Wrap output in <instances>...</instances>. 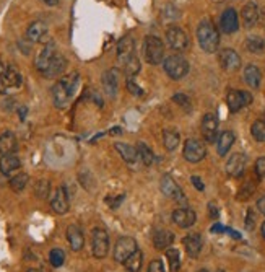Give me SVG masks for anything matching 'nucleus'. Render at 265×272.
<instances>
[{
  "instance_id": "f257e3e1",
  "label": "nucleus",
  "mask_w": 265,
  "mask_h": 272,
  "mask_svg": "<svg viewBox=\"0 0 265 272\" xmlns=\"http://www.w3.org/2000/svg\"><path fill=\"white\" fill-rule=\"evenodd\" d=\"M80 85V75L77 72L67 73V75H62L61 80L55 81V85L52 87V100L57 108H67L73 95L77 93Z\"/></svg>"
},
{
  "instance_id": "f03ea898",
  "label": "nucleus",
  "mask_w": 265,
  "mask_h": 272,
  "mask_svg": "<svg viewBox=\"0 0 265 272\" xmlns=\"http://www.w3.org/2000/svg\"><path fill=\"white\" fill-rule=\"evenodd\" d=\"M197 41L202 51L213 54L218 51L220 46V33L212 20H202L197 26Z\"/></svg>"
},
{
  "instance_id": "7ed1b4c3",
  "label": "nucleus",
  "mask_w": 265,
  "mask_h": 272,
  "mask_svg": "<svg viewBox=\"0 0 265 272\" xmlns=\"http://www.w3.org/2000/svg\"><path fill=\"white\" fill-rule=\"evenodd\" d=\"M143 57L150 65L164 62V44L158 36H146L143 43Z\"/></svg>"
},
{
  "instance_id": "20e7f679",
  "label": "nucleus",
  "mask_w": 265,
  "mask_h": 272,
  "mask_svg": "<svg viewBox=\"0 0 265 272\" xmlns=\"http://www.w3.org/2000/svg\"><path fill=\"white\" fill-rule=\"evenodd\" d=\"M163 65H164V72H166V75L172 80H181L189 73V62H187L186 57H182L179 54L166 57Z\"/></svg>"
},
{
  "instance_id": "39448f33",
  "label": "nucleus",
  "mask_w": 265,
  "mask_h": 272,
  "mask_svg": "<svg viewBox=\"0 0 265 272\" xmlns=\"http://www.w3.org/2000/svg\"><path fill=\"white\" fill-rule=\"evenodd\" d=\"M23 84V77L20 70L15 67V65H8L5 72L0 75V95H8L12 92L21 88Z\"/></svg>"
},
{
  "instance_id": "423d86ee",
  "label": "nucleus",
  "mask_w": 265,
  "mask_h": 272,
  "mask_svg": "<svg viewBox=\"0 0 265 272\" xmlns=\"http://www.w3.org/2000/svg\"><path fill=\"white\" fill-rule=\"evenodd\" d=\"M91 251L98 259L106 258L107 253H109V235L101 227H96L91 232Z\"/></svg>"
},
{
  "instance_id": "0eeeda50",
  "label": "nucleus",
  "mask_w": 265,
  "mask_h": 272,
  "mask_svg": "<svg viewBox=\"0 0 265 272\" xmlns=\"http://www.w3.org/2000/svg\"><path fill=\"white\" fill-rule=\"evenodd\" d=\"M137 250H138V244L135 241V238H132V236H121L119 240L115 241V246H114V253H112L114 261L124 264V262H126Z\"/></svg>"
},
{
  "instance_id": "6e6552de",
  "label": "nucleus",
  "mask_w": 265,
  "mask_h": 272,
  "mask_svg": "<svg viewBox=\"0 0 265 272\" xmlns=\"http://www.w3.org/2000/svg\"><path fill=\"white\" fill-rule=\"evenodd\" d=\"M160 189L166 197H169V199H172V201H176L178 204L182 205V207H187V197L184 196V193H182V189L179 187V184L169 175H164L161 178Z\"/></svg>"
},
{
  "instance_id": "1a4fd4ad",
  "label": "nucleus",
  "mask_w": 265,
  "mask_h": 272,
  "mask_svg": "<svg viewBox=\"0 0 265 272\" xmlns=\"http://www.w3.org/2000/svg\"><path fill=\"white\" fill-rule=\"evenodd\" d=\"M182 155H184V158L189 163H200L207 156V148H205L202 140L190 137L184 142V150H182Z\"/></svg>"
},
{
  "instance_id": "9d476101",
  "label": "nucleus",
  "mask_w": 265,
  "mask_h": 272,
  "mask_svg": "<svg viewBox=\"0 0 265 272\" xmlns=\"http://www.w3.org/2000/svg\"><path fill=\"white\" fill-rule=\"evenodd\" d=\"M166 41L172 51L182 52L189 47V38L186 35V31L179 26H169L166 30Z\"/></svg>"
},
{
  "instance_id": "9b49d317",
  "label": "nucleus",
  "mask_w": 265,
  "mask_h": 272,
  "mask_svg": "<svg viewBox=\"0 0 265 272\" xmlns=\"http://www.w3.org/2000/svg\"><path fill=\"white\" fill-rule=\"evenodd\" d=\"M252 103V95L244 90H229L226 95V104L228 110L231 113H238L239 110H243L244 106Z\"/></svg>"
},
{
  "instance_id": "f8f14e48",
  "label": "nucleus",
  "mask_w": 265,
  "mask_h": 272,
  "mask_svg": "<svg viewBox=\"0 0 265 272\" xmlns=\"http://www.w3.org/2000/svg\"><path fill=\"white\" fill-rule=\"evenodd\" d=\"M218 62L225 72H238L241 69V57L234 49H221L218 52Z\"/></svg>"
},
{
  "instance_id": "ddd939ff",
  "label": "nucleus",
  "mask_w": 265,
  "mask_h": 272,
  "mask_svg": "<svg viewBox=\"0 0 265 272\" xmlns=\"http://www.w3.org/2000/svg\"><path fill=\"white\" fill-rule=\"evenodd\" d=\"M220 28L225 35H233L239 30V16L234 8H226L220 16Z\"/></svg>"
},
{
  "instance_id": "4468645a",
  "label": "nucleus",
  "mask_w": 265,
  "mask_h": 272,
  "mask_svg": "<svg viewBox=\"0 0 265 272\" xmlns=\"http://www.w3.org/2000/svg\"><path fill=\"white\" fill-rule=\"evenodd\" d=\"M218 118L215 116L213 113H207L205 116L202 118V134L205 137L207 142H215L218 137Z\"/></svg>"
},
{
  "instance_id": "2eb2a0df",
  "label": "nucleus",
  "mask_w": 265,
  "mask_h": 272,
  "mask_svg": "<svg viewBox=\"0 0 265 272\" xmlns=\"http://www.w3.org/2000/svg\"><path fill=\"white\" fill-rule=\"evenodd\" d=\"M51 207L55 213H59V215H64V213L69 212L70 201H69V194L65 191L64 186L57 187L54 191V196L51 197Z\"/></svg>"
},
{
  "instance_id": "dca6fc26",
  "label": "nucleus",
  "mask_w": 265,
  "mask_h": 272,
  "mask_svg": "<svg viewBox=\"0 0 265 272\" xmlns=\"http://www.w3.org/2000/svg\"><path fill=\"white\" fill-rule=\"evenodd\" d=\"M247 165V156L244 153H233L226 161V173L231 178H239L244 175Z\"/></svg>"
},
{
  "instance_id": "f3484780",
  "label": "nucleus",
  "mask_w": 265,
  "mask_h": 272,
  "mask_svg": "<svg viewBox=\"0 0 265 272\" xmlns=\"http://www.w3.org/2000/svg\"><path fill=\"white\" fill-rule=\"evenodd\" d=\"M135 56V41L132 36H124L117 43V59L122 65H126Z\"/></svg>"
},
{
  "instance_id": "a211bd4d",
  "label": "nucleus",
  "mask_w": 265,
  "mask_h": 272,
  "mask_svg": "<svg viewBox=\"0 0 265 272\" xmlns=\"http://www.w3.org/2000/svg\"><path fill=\"white\" fill-rule=\"evenodd\" d=\"M197 220V215L192 209L189 207H179L172 212V222L179 227V228H190Z\"/></svg>"
},
{
  "instance_id": "6ab92c4d",
  "label": "nucleus",
  "mask_w": 265,
  "mask_h": 272,
  "mask_svg": "<svg viewBox=\"0 0 265 272\" xmlns=\"http://www.w3.org/2000/svg\"><path fill=\"white\" fill-rule=\"evenodd\" d=\"M65 69H67V61H65V57L62 54L57 52L55 57H54L51 62H49L46 70L41 73V75L46 77V78H57V77H61L62 73L65 72Z\"/></svg>"
},
{
  "instance_id": "aec40b11",
  "label": "nucleus",
  "mask_w": 265,
  "mask_h": 272,
  "mask_svg": "<svg viewBox=\"0 0 265 272\" xmlns=\"http://www.w3.org/2000/svg\"><path fill=\"white\" fill-rule=\"evenodd\" d=\"M101 81H103V88L107 96L114 98L117 95V90H119V72L117 70L115 69L106 70L101 77Z\"/></svg>"
},
{
  "instance_id": "412c9836",
  "label": "nucleus",
  "mask_w": 265,
  "mask_h": 272,
  "mask_svg": "<svg viewBox=\"0 0 265 272\" xmlns=\"http://www.w3.org/2000/svg\"><path fill=\"white\" fill-rule=\"evenodd\" d=\"M55 54H57V47H55V44L52 43H47L43 49H41V52L38 54V57H36V61H35V65H36V69L43 73L44 70H46V67L49 65V62H51L54 57H55Z\"/></svg>"
},
{
  "instance_id": "4be33fe9",
  "label": "nucleus",
  "mask_w": 265,
  "mask_h": 272,
  "mask_svg": "<svg viewBox=\"0 0 265 272\" xmlns=\"http://www.w3.org/2000/svg\"><path fill=\"white\" fill-rule=\"evenodd\" d=\"M21 168V160L15 153H8L0 156V173L5 176H12L15 171Z\"/></svg>"
},
{
  "instance_id": "5701e85b",
  "label": "nucleus",
  "mask_w": 265,
  "mask_h": 272,
  "mask_svg": "<svg viewBox=\"0 0 265 272\" xmlns=\"http://www.w3.org/2000/svg\"><path fill=\"white\" fill-rule=\"evenodd\" d=\"M184 248H186V253L189 254V258H198V254L202 251V246H203V241H202V236L198 233H190L187 235L184 240Z\"/></svg>"
},
{
  "instance_id": "b1692460",
  "label": "nucleus",
  "mask_w": 265,
  "mask_h": 272,
  "mask_svg": "<svg viewBox=\"0 0 265 272\" xmlns=\"http://www.w3.org/2000/svg\"><path fill=\"white\" fill-rule=\"evenodd\" d=\"M46 35H47V23L41 20L33 21L26 30V39L30 43H39V41L44 39Z\"/></svg>"
},
{
  "instance_id": "393cba45",
  "label": "nucleus",
  "mask_w": 265,
  "mask_h": 272,
  "mask_svg": "<svg viewBox=\"0 0 265 272\" xmlns=\"http://www.w3.org/2000/svg\"><path fill=\"white\" fill-rule=\"evenodd\" d=\"M236 142V134L233 130H223V132L218 135L217 140V152L220 156H225L228 155V152L231 150V147L234 145Z\"/></svg>"
},
{
  "instance_id": "a878e982",
  "label": "nucleus",
  "mask_w": 265,
  "mask_h": 272,
  "mask_svg": "<svg viewBox=\"0 0 265 272\" xmlns=\"http://www.w3.org/2000/svg\"><path fill=\"white\" fill-rule=\"evenodd\" d=\"M174 243V235H172V232H169V230L163 228V230H156V232L153 233V246L156 250H168L169 246Z\"/></svg>"
},
{
  "instance_id": "bb28decb",
  "label": "nucleus",
  "mask_w": 265,
  "mask_h": 272,
  "mask_svg": "<svg viewBox=\"0 0 265 272\" xmlns=\"http://www.w3.org/2000/svg\"><path fill=\"white\" fill-rule=\"evenodd\" d=\"M241 18H243V23H244L246 28L255 26V24H257V21H259V7H257V4H254V2L246 4L243 7Z\"/></svg>"
},
{
  "instance_id": "cd10ccee",
  "label": "nucleus",
  "mask_w": 265,
  "mask_h": 272,
  "mask_svg": "<svg viewBox=\"0 0 265 272\" xmlns=\"http://www.w3.org/2000/svg\"><path fill=\"white\" fill-rule=\"evenodd\" d=\"M67 241L70 244L72 251H80L85 246V236L83 232L77 225H70L67 228Z\"/></svg>"
},
{
  "instance_id": "c85d7f7f",
  "label": "nucleus",
  "mask_w": 265,
  "mask_h": 272,
  "mask_svg": "<svg viewBox=\"0 0 265 272\" xmlns=\"http://www.w3.org/2000/svg\"><path fill=\"white\" fill-rule=\"evenodd\" d=\"M115 150L119 152V155L122 156V160L129 163L130 167H134V165L138 161V152L135 147H132L129 144H124V142H115L114 144Z\"/></svg>"
},
{
  "instance_id": "c756f323",
  "label": "nucleus",
  "mask_w": 265,
  "mask_h": 272,
  "mask_svg": "<svg viewBox=\"0 0 265 272\" xmlns=\"http://www.w3.org/2000/svg\"><path fill=\"white\" fill-rule=\"evenodd\" d=\"M244 81L247 85H249L251 88L257 90L260 88V84H262V72L260 69L257 67V65L254 64H249L247 67L244 69Z\"/></svg>"
},
{
  "instance_id": "7c9ffc66",
  "label": "nucleus",
  "mask_w": 265,
  "mask_h": 272,
  "mask_svg": "<svg viewBox=\"0 0 265 272\" xmlns=\"http://www.w3.org/2000/svg\"><path fill=\"white\" fill-rule=\"evenodd\" d=\"M16 148H18V142H16V137L13 132L7 130V132L0 134V153L2 155L15 153Z\"/></svg>"
},
{
  "instance_id": "2f4dec72",
  "label": "nucleus",
  "mask_w": 265,
  "mask_h": 272,
  "mask_svg": "<svg viewBox=\"0 0 265 272\" xmlns=\"http://www.w3.org/2000/svg\"><path fill=\"white\" fill-rule=\"evenodd\" d=\"M163 144L168 152H174L181 144V135L174 129H166L163 132Z\"/></svg>"
},
{
  "instance_id": "473e14b6",
  "label": "nucleus",
  "mask_w": 265,
  "mask_h": 272,
  "mask_svg": "<svg viewBox=\"0 0 265 272\" xmlns=\"http://www.w3.org/2000/svg\"><path fill=\"white\" fill-rule=\"evenodd\" d=\"M137 152H138V158L142 160V163L145 165V167H152V165L155 163V155L152 152V148L148 147L145 142H138L135 145Z\"/></svg>"
},
{
  "instance_id": "72a5a7b5",
  "label": "nucleus",
  "mask_w": 265,
  "mask_h": 272,
  "mask_svg": "<svg viewBox=\"0 0 265 272\" xmlns=\"http://www.w3.org/2000/svg\"><path fill=\"white\" fill-rule=\"evenodd\" d=\"M142 262H143V254L140 250H137L126 262H124V267H126L129 272H140V269H142Z\"/></svg>"
},
{
  "instance_id": "f704fd0d",
  "label": "nucleus",
  "mask_w": 265,
  "mask_h": 272,
  "mask_svg": "<svg viewBox=\"0 0 265 272\" xmlns=\"http://www.w3.org/2000/svg\"><path fill=\"white\" fill-rule=\"evenodd\" d=\"M28 175L26 173H16L15 176L10 178V181H8V186L12 187V191L15 193H21L24 187H26L28 184Z\"/></svg>"
},
{
  "instance_id": "c9c22d12",
  "label": "nucleus",
  "mask_w": 265,
  "mask_h": 272,
  "mask_svg": "<svg viewBox=\"0 0 265 272\" xmlns=\"http://www.w3.org/2000/svg\"><path fill=\"white\" fill-rule=\"evenodd\" d=\"M246 49L252 54H260L265 51V41L260 36H249L246 39Z\"/></svg>"
},
{
  "instance_id": "e433bc0d",
  "label": "nucleus",
  "mask_w": 265,
  "mask_h": 272,
  "mask_svg": "<svg viewBox=\"0 0 265 272\" xmlns=\"http://www.w3.org/2000/svg\"><path fill=\"white\" fill-rule=\"evenodd\" d=\"M51 194V181L49 179H39L35 184V196L38 199H47Z\"/></svg>"
},
{
  "instance_id": "4c0bfd02",
  "label": "nucleus",
  "mask_w": 265,
  "mask_h": 272,
  "mask_svg": "<svg viewBox=\"0 0 265 272\" xmlns=\"http://www.w3.org/2000/svg\"><path fill=\"white\" fill-rule=\"evenodd\" d=\"M166 259H168L171 272H178L181 269V253H179V250L169 248L166 251Z\"/></svg>"
},
{
  "instance_id": "58836bf2",
  "label": "nucleus",
  "mask_w": 265,
  "mask_h": 272,
  "mask_svg": "<svg viewBox=\"0 0 265 272\" xmlns=\"http://www.w3.org/2000/svg\"><path fill=\"white\" fill-rule=\"evenodd\" d=\"M251 134L257 142H265V121L263 119L254 121V124L251 126Z\"/></svg>"
},
{
  "instance_id": "ea45409f",
  "label": "nucleus",
  "mask_w": 265,
  "mask_h": 272,
  "mask_svg": "<svg viewBox=\"0 0 265 272\" xmlns=\"http://www.w3.org/2000/svg\"><path fill=\"white\" fill-rule=\"evenodd\" d=\"M179 18V10L174 5H166L161 12V20L163 23H172Z\"/></svg>"
},
{
  "instance_id": "a19ab883",
  "label": "nucleus",
  "mask_w": 265,
  "mask_h": 272,
  "mask_svg": "<svg viewBox=\"0 0 265 272\" xmlns=\"http://www.w3.org/2000/svg\"><path fill=\"white\" fill-rule=\"evenodd\" d=\"M49 262H51L52 267H61L65 262V253L61 248H54L49 253Z\"/></svg>"
},
{
  "instance_id": "79ce46f5",
  "label": "nucleus",
  "mask_w": 265,
  "mask_h": 272,
  "mask_svg": "<svg viewBox=\"0 0 265 272\" xmlns=\"http://www.w3.org/2000/svg\"><path fill=\"white\" fill-rule=\"evenodd\" d=\"M124 72H126L127 77H132V78H134L137 73L140 72V59L137 57V54L132 57V59L126 65H124Z\"/></svg>"
},
{
  "instance_id": "37998d69",
  "label": "nucleus",
  "mask_w": 265,
  "mask_h": 272,
  "mask_svg": "<svg viewBox=\"0 0 265 272\" xmlns=\"http://www.w3.org/2000/svg\"><path fill=\"white\" fill-rule=\"evenodd\" d=\"M172 101H174L176 104H179L186 113L192 111V103H190V98L187 95H184V93H176L174 96H172Z\"/></svg>"
},
{
  "instance_id": "c03bdc74",
  "label": "nucleus",
  "mask_w": 265,
  "mask_h": 272,
  "mask_svg": "<svg viewBox=\"0 0 265 272\" xmlns=\"http://www.w3.org/2000/svg\"><path fill=\"white\" fill-rule=\"evenodd\" d=\"M126 85H127V90H129V92L134 95V96H142V95H143V90L135 84V80L132 78V77H127Z\"/></svg>"
},
{
  "instance_id": "a18cd8bd",
  "label": "nucleus",
  "mask_w": 265,
  "mask_h": 272,
  "mask_svg": "<svg viewBox=\"0 0 265 272\" xmlns=\"http://www.w3.org/2000/svg\"><path fill=\"white\" fill-rule=\"evenodd\" d=\"M255 228V213L252 209H247V213H246V230L247 232H252Z\"/></svg>"
},
{
  "instance_id": "49530a36",
  "label": "nucleus",
  "mask_w": 265,
  "mask_h": 272,
  "mask_svg": "<svg viewBox=\"0 0 265 272\" xmlns=\"http://www.w3.org/2000/svg\"><path fill=\"white\" fill-rule=\"evenodd\" d=\"M255 173H257V176L265 178V155L259 156L257 161H255Z\"/></svg>"
},
{
  "instance_id": "de8ad7c7",
  "label": "nucleus",
  "mask_w": 265,
  "mask_h": 272,
  "mask_svg": "<svg viewBox=\"0 0 265 272\" xmlns=\"http://www.w3.org/2000/svg\"><path fill=\"white\" fill-rule=\"evenodd\" d=\"M146 272H166V270H164V266H163V262L160 259H155V261L150 262V264H148V270Z\"/></svg>"
},
{
  "instance_id": "09e8293b",
  "label": "nucleus",
  "mask_w": 265,
  "mask_h": 272,
  "mask_svg": "<svg viewBox=\"0 0 265 272\" xmlns=\"http://www.w3.org/2000/svg\"><path fill=\"white\" fill-rule=\"evenodd\" d=\"M190 181H192V184H194V187L197 189V191H205V184H203V181L200 179V176H192V178H190Z\"/></svg>"
},
{
  "instance_id": "8fccbe9b",
  "label": "nucleus",
  "mask_w": 265,
  "mask_h": 272,
  "mask_svg": "<svg viewBox=\"0 0 265 272\" xmlns=\"http://www.w3.org/2000/svg\"><path fill=\"white\" fill-rule=\"evenodd\" d=\"M209 213H210V217H212V219H218L220 210H218L217 204H215V202H209Z\"/></svg>"
},
{
  "instance_id": "3c124183",
  "label": "nucleus",
  "mask_w": 265,
  "mask_h": 272,
  "mask_svg": "<svg viewBox=\"0 0 265 272\" xmlns=\"http://www.w3.org/2000/svg\"><path fill=\"white\" fill-rule=\"evenodd\" d=\"M257 209H259V212L262 213V215H265V196H262L260 199L257 201Z\"/></svg>"
},
{
  "instance_id": "603ef678",
  "label": "nucleus",
  "mask_w": 265,
  "mask_h": 272,
  "mask_svg": "<svg viewBox=\"0 0 265 272\" xmlns=\"http://www.w3.org/2000/svg\"><path fill=\"white\" fill-rule=\"evenodd\" d=\"M41 2H43L44 5H47V7H57L61 0H41Z\"/></svg>"
},
{
  "instance_id": "864d4df0",
  "label": "nucleus",
  "mask_w": 265,
  "mask_h": 272,
  "mask_svg": "<svg viewBox=\"0 0 265 272\" xmlns=\"http://www.w3.org/2000/svg\"><path fill=\"white\" fill-rule=\"evenodd\" d=\"M124 199H126V196H124V194H122V196H119L117 199H114V204L111 205V207H114V209H115V207H119V204H121Z\"/></svg>"
},
{
  "instance_id": "5fc2aeb1",
  "label": "nucleus",
  "mask_w": 265,
  "mask_h": 272,
  "mask_svg": "<svg viewBox=\"0 0 265 272\" xmlns=\"http://www.w3.org/2000/svg\"><path fill=\"white\" fill-rule=\"evenodd\" d=\"M24 116H26V108H20V118L24 119Z\"/></svg>"
},
{
  "instance_id": "6e6d98bb",
  "label": "nucleus",
  "mask_w": 265,
  "mask_h": 272,
  "mask_svg": "<svg viewBox=\"0 0 265 272\" xmlns=\"http://www.w3.org/2000/svg\"><path fill=\"white\" fill-rule=\"evenodd\" d=\"M260 233H262V238L265 240V222H263V224H262V227H260Z\"/></svg>"
},
{
  "instance_id": "4d7b16f0",
  "label": "nucleus",
  "mask_w": 265,
  "mask_h": 272,
  "mask_svg": "<svg viewBox=\"0 0 265 272\" xmlns=\"http://www.w3.org/2000/svg\"><path fill=\"white\" fill-rule=\"evenodd\" d=\"M5 72V67H4V64H2V61H0V75Z\"/></svg>"
},
{
  "instance_id": "13d9d810",
  "label": "nucleus",
  "mask_w": 265,
  "mask_h": 272,
  "mask_svg": "<svg viewBox=\"0 0 265 272\" xmlns=\"http://www.w3.org/2000/svg\"><path fill=\"white\" fill-rule=\"evenodd\" d=\"M28 272H43V270H41V269H35V267H33V269H28Z\"/></svg>"
},
{
  "instance_id": "bf43d9fd",
  "label": "nucleus",
  "mask_w": 265,
  "mask_h": 272,
  "mask_svg": "<svg viewBox=\"0 0 265 272\" xmlns=\"http://www.w3.org/2000/svg\"><path fill=\"white\" fill-rule=\"evenodd\" d=\"M197 272H210L209 269H200V270H197Z\"/></svg>"
},
{
  "instance_id": "052dcab7",
  "label": "nucleus",
  "mask_w": 265,
  "mask_h": 272,
  "mask_svg": "<svg viewBox=\"0 0 265 272\" xmlns=\"http://www.w3.org/2000/svg\"><path fill=\"white\" fill-rule=\"evenodd\" d=\"M217 272H225V270H223V269H218V270H217Z\"/></svg>"
}]
</instances>
